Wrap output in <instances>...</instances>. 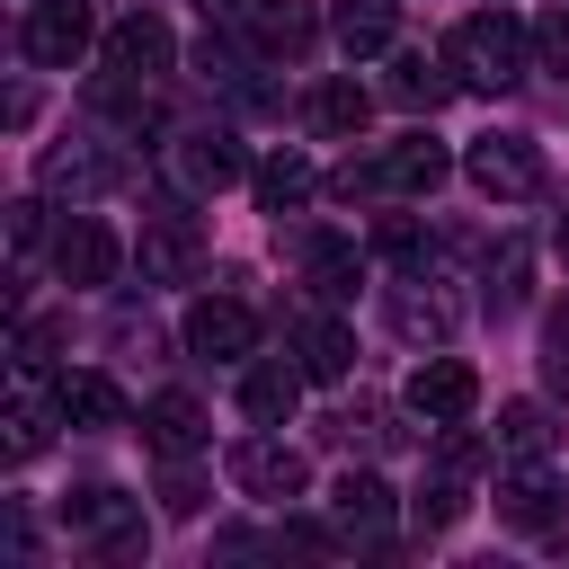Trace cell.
I'll return each instance as SVG.
<instances>
[{"instance_id":"obj_1","label":"cell","mask_w":569,"mask_h":569,"mask_svg":"<svg viewBox=\"0 0 569 569\" xmlns=\"http://www.w3.org/2000/svg\"><path fill=\"white\" fill-rule=\"evenodd\" d=\"M525 44H533V36H525L507 9H471V18L445 36V71H453L462 89H489V98H498V89L525 80Z\"/></svg>"},{"instance_id":"obj_2","label":"cell","mask_w":569,"mask_h":569,"mask_svg":"<svg viewBox=\"0 0 569 569\" xmlns=\"http://www.w3.org/2000/svg\"><path fill=\"white\" fill-rule=\"evenodd\" d=\"M445 142H427V133H400V142H382V151H365V160H347L338 169V196H436L445 187Z\"/></svg>"},{"instance_id":"obj_3","label":"cell","mask_w":569,"mask_h":569,"mask_svg":"<svg viewBox=\"0 0 569 569\" xmlns=\"http://www.w3.org/2000/svg\"><path fill=\"white\" fill-rule=\"evenodd\" d=\"M62 525L89 542V551H107V560H142V507L124 498V489H71L62 498Z\"/></svg>"},{"instance_id":"obj_4","label":"cell","mask_w":569,"mask_h":569,"mask_svg":"<svg viewBox=\"0 0 569 569\" xmlns=\"http://www.w3.org/2000/svg\"><path fill=\"white\" fill-rule=\"evenodd\" d=\"M462 169H471V187H480V196H498V204L542 196V151H533L525 133H480V142L462 151Z\"/></svg>"},{"instance_id":"obj_5","label":"cell","mask_w":569,"mask_h":569,"mask_svg":"<svg viewBox=\"0 0 569 569\" xmlns=\"http://www.w3.org/2000/svg\"><path fill=\"white\" fill-rule=\"evenodd\" d=\"M240 142L222 133V124H187V133H169V178L187 187V196H222V187H240Z\"/></svg>"},{"instance_id":"obj_6","label":"cell","mask_w":569,"mask_h":569,"mask_svg":"<svg viewBox=\"0 0 569 569\" xmlns=\"http://www.w3.org/2000/svg\"><path fill=\"white\" fill-rule=\"evenodd\" d=\"M231 489H240V498L284 507V498H302V489H311V462H302L284 436H249V445H231Z\"/></svg>"},{"instance_id":"obj_7","label":"cell","mask_w":569,"mask_h":569,"mask_svg":"<svg viewBox=\"0 0 569 569\" xmlns=\"http://www.w3.org/2000/svg\"><path fill=\"white\" fill-rule=\"evenodd\" d=\"M116 231L98 222V213H71L62 231H53V276L71 284V293H98V284H116Z\"/></svg>"},{"instance_id":"obj_8","label":"cell","mask_w":569,"mask_h":569,"mask_svg":"<svg viewBox=\"0 0 569 569\" xmlns=\"http://www.w3.org/2000/svg\"><path fill=\"white\" fill-rule=\"evenodd\" d=\"M196 267H204V222L178 213V204H160V213L142 222V276H151V284H187Z\"/></svg>"},{"instance_id":"obj_9","label":"cell","mask_w":569,"mask_h":569,"mask_svg":"<svg viewBox=\"0 0 569 569\" xmlns=\"http://www.w3.org/2000/svg\"><path fill=\"white\" fill-rule=\"evenodd\" d=\"M391 516H400V507H391V480H382V471H347V480L329 489V533H338V542H382Z\"/></svg>"},{"instance_id":"obj_10","label":"cell","mask_w":569,"mask_h":569,"mask_svg":"<svg viewBox=\"0 0 569 569\" xmlns=\"http://www.w3.org/2000/svg\"><path fill=\"white\" fill-rule=\"evenodd\" d=\"M18 44H27V62L71 71V62L89 53V9H80V0H36V9H27V27H18Z\"/></svg>"},{"instance_id":"obj_11","label":"cell","mask_w":569,"mask_h":569,"mask_svg":"<svg viewBox=\"0 0 569 569\" xmlns=\"http://www.w3.org/2000/svg\"><path fill=\"white\" fill-rule=\"evenodd\" d=\"M409 409H418V418H436V427H453V418H471V409H480V373H471L462 356H427V365L409 373Z\"/></svg>"},{"instance_id":"obj_12","label":"cell","mask_w":569,"mask_h":569,"mask_svg":"<svg viewBox=\"0 0 569 569\" xmlns=\"http://www.w3.org/2000/svg\"><path fill=\"white\" fill-rule=\"evenodd\" d=\"M187 347H196V356L240 365V356L258 347V311H249V302H231V293H204V302L187 311Z\"/></svg>"},{"instance_id":"obj_13","label":"cell","mask_w":569,"mask_h":569,"mask_svg":"<svg viewBox=\"0 0 569 569\" xmlns=\"http://www.w3.org/2000/svg\"><path fill=\"white\" fill-rule=\"evenodd\" d=\"M53 418H62V391L44 400L36 365H18V391H9V418H0V427H9V436H0V453H9V462H36V453L53 445Z\"/></svg>"},{"instance_id":"obj_14","label":"cell","mask_w":569,"mask_h":569,"mask_svg":"<svg viewBox=\"0 0 569 569\" xmlns=\"http://www.w3.org/2000/svg\"><path fill=\"white\" fill-rule=\"evenodd\" d=\"M169 53H178V36H169L151 9H133V18H116V27H107V71H124V80L169 71Z\"/></svg>"},{"instance_id":"obj_15","label":"cell","mask_w":569,"mask_h":569,"mask_svg":"<svg viewBox=\"0 0 569 569\" xmlns=\"http://www.w3.org/2000/svg\"><path fill=\"white\" fill-rule=\"evenodd\" d=\"M36 178H44V196L89 204V196H107V187H116V151H98V142H53Z\"/></svg>"},{"instance_id":"obj_16","label":"cell","mask_w":569,"mask_h":569,"mask_svg":"<svg viewBox=\"0 0 569 569\" xmlns=\"http://www.w3.org/2000/svg\"><path fill=\"white\" fill-rule=\"evenodd\" d=\"M204 409L187 400V391H160V400H142V445L160 453V462H187V453H204Z\"/></svg>"},{"instance_id":"obj_17","label":"cell","mask_w":569,"mask_h":569,"mask_svg":"<svg viewBox=\"0 0 569 569\" xmlns=\"http://www.w3.org/2000/svg\"><path fill=\"white\" fill-rule=\"evenodd\" d=\"M302 382H311L302 365H249V373H240V418H249V427H284V418L302 409Z\"/></svg>"},{"instance_id":"obj_18","label":"cell","mask_w":569,"mask_h":569,"mask_svg":"<svg viewBox=\"0 0 569 569\" xmlns=\"http://www.w3.org/2000/svg\"><path fill=\"white\" fill-rule=\"evenodd\" d=\"M329 36L347 44V62H373V53H391V36H400V0H338V9H329Z\"/></svg>"},{"instance_id":"obj_19","label":"cell","mask_w":569,"mask_h":569,"mask_svg":"<svg viewBox=\"0 0 569 569\" xmlns=\"http://www.w3.org/2000/svg\"><path fill=\"white\" fill-rule=\"evenodd\" d=\"M391 329H400V338L445 347V338H453V302H445L427 276H400V284H391Z\"/></svg>"},{"instance_id":"obj_20","label":"cell","mask_w":569,"mask_h":569,"mask_svg":"<svg viewBox=\"0 0 569 569\" xmlns=\"http://www.w3.org/2000/svg\"><path fill=\"white\" fill-rule=\"evenodd\" d=\"M240 18H249V44L258 53H302L311 44V0H240Z\"/></svg>"},{"instance_id":"obj_21","label":"cell","mask_w":569,"mask_h":569,"mask_svg":"<svg viewBox=\"0 0 569 569\" xmlns=\"http://www.w3.org/2000/svg\"><path fill=\"white\" fill-rule=\"evenodd\" d=\"M293 365H302L311 382H338V373L356 365V338H347V320H329V311H311V320L293 329Z\"/></svg>"},{"instance_id":"obj_22","label":"cell","mask_w":569,"mask_h":569,"mask_svg":"<svg viewBox=\"0 0 569 569\" xmlns=\"http://www.w3.org/2000/svg\"><path fill=\"white\" fill-rule=\"evenodd\" d=\"M498 516H507V525H525V533H542V525L560 516V480H551V471H533V462H525V471H507V480H498Z\"/></svg>"},{"instance_id":"obj_23","label":"cell","mask_w":569,"mask_h":569,"mask_svg":"<svg viewBox=\"0 0 569 569\" xmlns=\"http://www.w3.org/2000/svg\"><path fill=\"white\" fill-rule=\"evenodd\" d=\"M365 116H373V89H356V80H320V89H311V133L356 142V133H365Z\"/></svg>"},{"instance_id":"obj_24","label":"cell","mask_w":569,"mask_h":569,"mask_svg":"<svg viewBox=\"0 0 569 569\" xmlns=\"http://www.w3.org/2000/svg\"><path fill=\"white\" fill-rule=\"evenodd\" d=\"M302 276H311V293H329V302H347V293H356V276H365V258H356V240H338V231H320V240L302 249Z\"/></svg>"},{"instance_id":"obj_25","label":"cell","mask_w":569,"mask_h":569,"mask_svg":"<svg viewBox=\"0 0 569 569\" xmlns=\"http://www.w3.org/2000/svg\"><path fill=\"white\" fill-rule=\"evenodd\" d=\"M53 391H62V418L71 427H124V391L107 373H62Z\"/></svg>"},{"instance_id":"obj_26","label":"cell","mask_w":569,"mask_h":569,"mask_svg":"<svg viewBox=\"0 0 569 569\" xmlns=\"http://www.w3.org/2000/svg\"><path fill=\"white\" fill-rule=\"evenodd\" d=\"M551 436H560V427H551L542 400H507V409H498V453H507V462H542Z\"/></svg>"},{"instance_id":"obj_27","label":"cell","mask_w":569,"mask_h":569,"mask_svg":"<svg viewBox=\"0 0 569 569\" xmlns=\"http://www.w3.org/2000/svg\"><path fill=\"white\" fill-rule=\"evenodd\" d=\"M311 187H320V169H311L302 151H267V160H258V204H267V213H293Z\"/></svg>"},{"instance_id":"obj_28","label":"cell","mask_w":569,"mask_h":569,"mask_svg":"<svg viewBox=\"0 0 569 569\" xmlns=\"http://www.w3.org/2000/svg\"><path fill=\"white\" fill-rule=\"evenodd\" d=\"M382 89H391V98H400V107H427V116H436V107H445V98H453V89H462V80H445V62H427V53H400V62H391V80H382Z\"/></svg>"},{"instance_id":"obj_29","label":"cell","mask_w":569,"mask_h":569,"mask_svg":"<svg viewBox=\"0 0 569 569\" xmlns=\"http://www.w3.org/2000/svg\"><path fill=\"white\" fill-rule=\"evenodd\" d=\"M409 516H418V533H445V525H462V516H471V489H462V471L445 462V471H436V480L409 498Z\"/></svg>"},{"instance_id":"obj_30","label":"cell","mask_w":569,"mask_h":569,"mask_svg":"<svg viewBox=\"0 0 569 569\" xmlns=\"http://www.w3.org/2000/svg\"><path fill=\"white\" fill-rule=\"evenodd\" d=\"M516 302H525V240H507L489 258V311H516Z\"/></svg>"},{"instance_id":"obj_31","label":"cell","mask_w":569,"mask_h":569,"mask_svg":"<svg viewBox=\"0 0 569 569\" xmlns=\"http://www.w3.org/2000/svg\"><path fill=\"white\" fill-rule=\"evenodd\" d=\"M533 62L569 80V9H542V18H533Z\"/></svg>"},{"instance_id":"obj_32","label":"cell","mask_w":569,"mask_h":569,"mask_svg":"<svg viewBox=\"0 0 569 569\" xmlns=\"http://www.w3.org/2000/svg\"><path fill=\"white\" fill-rule=\"evenodd\" d=\"M329 436H338V445H382V409H373V400H347V409L329 418Z\"/></svg>"},{"instance_id":"obj_33","label":"cell","mask_w":569,"mask_h":569,"mask_svg":"<svg viewBox=\"0 0 569 569\" xmlns=\"http://www.w3.org/2000/svg\"><path fill=\"white\" fill-rule=\"evenodd\" d=\"M160 507H169V516H196V507H204L196 471H178V462H169V480H160Z\"/></svg>"},{"instance_id":"obj_34","label":"cell","mask_w":569,"mask_h":569,"mask_svg":"<svg viewBox=\"0 0 569 569\" xmlns=\"http://www.w3.org/2000/svg\"><path fill=\"white\" fill-rule=\"evenodd\" d=\"M542 373L569 382V311H551V329H542Z\"/></svg>"},{"instance_id":"obj_35","label":"cell","mask_w":569,"mask_h":569,"mask_svg":"<svg viewBox=\"0 0 569 569\" xmlns=\"http://www.w3.org/2000/svg\"><path fill=\"white\" fill-rule=\"evenodd\" d=\"M36 240H44V204H9V249L27 258Z\"/></svg>"},{"instance_id":"obj_36","label":"cell","mask_w":569,"mask_h":569,"mask_svg":"<svg viewBox=\"0 0 569 569\" xmlns=\"http://www.w3.org/2000/svg\"><path fill=\"white\" fill-rule=\"evenodd\" d=\"M373 249H382V258H400V267H409V258H418V222H382V231H373Z\"/></svg>"},{"instance_id":"obj_37","label":"cell","mask_w":569,"mask_h":569,"mask_svg":"<svg viewBox=\"0 0 569 569\" xmlns=\"http://www.w3.org/2000/svg\"><path fill=\"white\" fill-rule=\"evenodd\" d=\"M560 258H569V213H560Z\"/></svg>"},{"instance_id":"obj_38","label":"cell","mask_w":569,"mask_h":569,"mask_svg":"<svg viewBox=\"0 0 569 569\" xmlns=\"http://www.w3.org/2000/svg\"><path fill=\"white\" fill-rule=\"evenodd\" d=\"M204 9H240V0H204Z\"/></svg>"}]
</instances>
